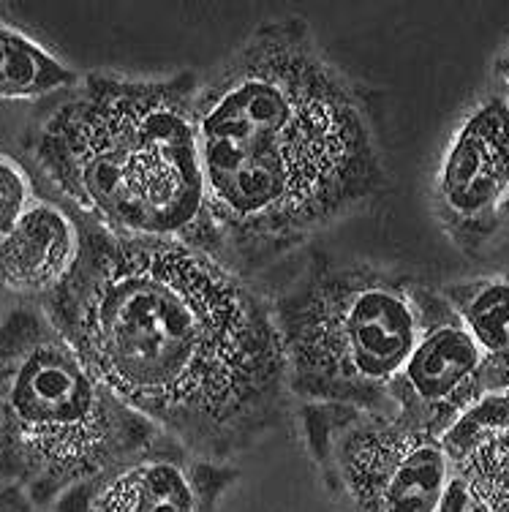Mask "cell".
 I'll return each mask as SVG.
<instances>
[{
	"mask_svg": "<svg viewBox=\"0 0 509 512\" xmlns=\"http://www.w3.org/2000/svg\"><path fill=\"white\" fill-rule=\"evenodd\" d=\"M79 254L39 308L120 401L188 450L232 463L289 404L270 300L180 240L112 235L71 213Z\"/></svg>",
	"mask_w": 509,
	"mask_h": 512,
	"instance_id": "6da1fadb",
	"label": "cell"
},
{
	"mask_svg": "<svg viewBox=\"0 0 509 512\" xmlns=\"http://www.w3.org/2000/svg\"><path fill=\"white\" fill-rule=\"evenodd\" d=\"M207 207L232 267L259 270L390 186L363 88L303 17L256 25L196 93Z\"/></svg>",
	"mask_w": 509,
	"mask_h": 512,
	"instance_id": "7a4b0ae2",
	"label": "cell"
},
{
	"mask_svg": "<svg viewBox=\"0 0 509 512\" xmlns=\"http://www.w3.org/2000/svg\"><path fill=\"white\" fill-rule=\"evenodd\" d=\"M194 71L88 74L39 123L30 156L63 199L112 235L180 240L224 259L196 142Z\"/></svg>",
	"mask_w": 509,
	"mask_h": 512,
	"instance_id": "3957f363",
	"label": "cell"
},
{
	"mask_svg": "<svg viewBox=\"0 0 509 512\" xmlns=\"http://www.w3.org/2000/svg\"><path fill=\"white\" fill-rule=\"evenodd\" d=\"M156 434L120 401L39 306L0 319V480L39 512Z\"/></svg>",
	"mask_w": 509,
	"mask_h": 512,
	"instance_id": "277c9868",
	"label": "cell"
},
{
	"mask_svg": "<svg viewBox=\"0 0 509 512\" xmlns=\"http://www.w3.org/2000/svg\"><path fill=\"white\" fill-rule=\"evenodd\" d=\"M414 278L311 254L270 300L289 395L390 412L392 379L417 338Z\"/></svg>",
	"mask_w": 509,
	"mask_h": 512,
	"instance_id": "5b68a950",
	"label": "cell"
},
{
	"mask_svg": "<svg viewBox=\"0 0 509 512\" xmlns=\"http://www.w3.org/2000/svg\"><path fill=\"white\" fill-rule=\"evenodd\" d=\"M305 447L338 512H436L447 485L439 436L392 412L303 404Z\"/></svg>",
	"mask_w": 509,
	"mask_h": 512,
	"instance_id": "8992f818",
	"label": "cell"
},
{
	"mask_svg": "<svg viewBox=\"0 0 509 512\" xmlns=\"http://www.w3.org/2000/svg\"><path fill=\"white\" fill-rule=\"evenodd\" d=\"M414 303L417 338L392 379L387 401L401 423L441 439L471 404L488 393L482 352L441 289L417 281Z\"/></svg>",
	"mask_w": 509,
	"mask_h": 512,
	"instance_id": "52a82bcc",
	"label": "cell"
},
{
	"mask_svg": "<svg viewBox=\"0 0 509 512\" xmlns=\"http://www.w3.org/2000/svg\"><path fill=\"white\" fill-rule=\"evenodd\" d=\"M232 463L188 450L167 434L79 485L52 512H218L235 485Z\"/></svg>",
	"mask_w": 509,
	"mask_h": 512,
	"instance_id": "ba28073f",
	"label": "cell"
},
{
	"mask_svg": "<svg viewBox=\"0 0 509 512\" xmlns=\"http://www.w3.org/2000/svg\"><path fill=\"white\" fill-rule=\"evenodd\" d=\"M509 199V104L490 99L463 120L433 180V213L466 254H477L501 224Z\"/></svg>",
	"mask_w": 509,
	"mask_h": 512,
	"instance_id": "9c48e42d",
	"label": "cell"
},
{
	"mask_svg": "<svg viewBox=\"0 0 509 512\" xmlns=\"http://www.w3.org/2000/svg\"><path fill=\"white\" fill-rule=\"evenodd\" d=\"M447 485L436 512H509V393H485L441 434Z\"/></svg>",
	"mask_w": 509,
	"mask_h": 512,
	"instance_id": "30bf717a",
	"label": "cell"
},
{
	"mask_svg": "<svg viewBox=\"0 0 509 512\" xmlns=\"http://www.w3.org/2000/svg\"><path fill=\"white\" fill-rule=\"evenodd\" d=\"M79 254L77 221L63 207L33 202L0 237V284L17 295L47 297Z\"/></svg>",
	"mask_w": 509,
	"mask_h": 512,
	"instance_id": "8fae6325",
	"label": "cell"
},
{
	"mask_svg": "<svg viewBox=\"0 0 509 512\" xmlns=\"http://www.w3.org/2000/svg\"><path fill=\"white\" fill-rule=\"evenodd\" d=\"M482 352L488 393H509V273L441 286Z\"/></svg>",
	"mask_w": 509,
	"mask_h": 512,
	"instance_id": "7c38bea8",
	"label": "cell"
},
{
	"mask_svg": "<svg viewBox=\"0 0 509 512\" xmlns=\"http://www.w3.org/2000/svg\"><path fill=\"white\" fill-rule=\"evenodd\" d=\"M77 82L69 66L0 20V99H41Z\"/></svg>",
	"mask_w": 509,
	"mask_h": 512,
	"instance_id": "4fadbf2b",
	"label": "cell"
},
{
	"mask_svg": "<svg viewBox=\"0 0 509 512\" xmlns=\"http://www.w3.org/2000/svg\"><path fill=\"white\" fill-rule=\"evenodd\" d=\"M30 205L33 199L25 172L11 158L0 156V237L25 216Z\"/></svg>",
	"mask_w": 509,
	"mask_h": 512,
	"instance_id": "5bb4252c",
	"label": "cell"
},
{
	"mask_svg": "<svg viewBox=\"0 0 509 512\" xmlns=\"http://www.w3.org/2000/svg\"><path fill=\"white\" fill-rule=\"evenodd\" d=\"M0 512H39V510H33V507L22 499L20 493L0 480Z\"/></svg>",
	"mask_w": 509,
	"mask_h": 512,
	"instance_id": "9a60e30c",
	"label": "cell"
},
{
	"mask_svg": "<svg viewBox=\"0 0 509 512\" xmlns=\"http://www.w3.org/2000/svg\"><path fill=\"white\" fill-rule=\"evenodd\" d=\"M496 71H499V77L509 85V52L504 55V58H499V63H496Z\"/></svg>",
	"mask_w": 509,
	"mask_h": 512,
	"instance_id": "2e32d148",
	"label": "cell"
},
{
	"mask_svg": "<svg viewBox=\"0 0 509 512\" xmlns=\"http://www.w3.org/2000/svg\"><path fill=\"white\" fill-rule=\"evenodd\" d=\"M501 218H509V199L504 202V210H501Z\"/></svg>",
	"mask_w": 509,
	"mask_h": 512,
	"instance_id": "e0dca14e",
	"label": "cell"
}]
</instances>
